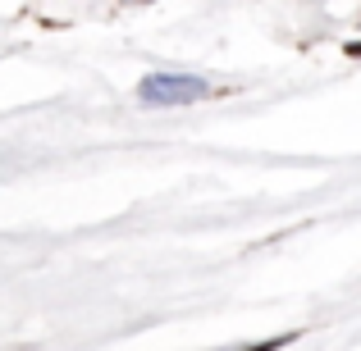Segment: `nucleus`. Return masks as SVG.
I'll return each mask as SVG.
<instances>
[{"mask_svg":"<svg viewBox=\"0 0 361 351\" xmlns=\"http://www.w3.org/2000/svg\"><path fill=\"white\" fill-rule=\"evenodd\" d=\"M348 55H361V42H353V46H348Z\"/></svg>","mask_w":361,"mask_h":351,"instance_id":"obj_3","label":"nucleus"},{"mask_svg":"<svg viewBox=\"0 0 361 351\" xmlns=\"http://www.w3.org/2000/svg\"><path fill=\"white\" fill-rule=\"evenodd\" d=\"M283 343H293V333H283V338H270V343H252V347H238V351H279Z\"/></svg>","mask_w":361,"mask_h":351,"instance_id":"obj_2","label":"nucleus"},{"mask_svg":"<svg viewBox=\"0 0 361 351\" xmlns=\"http://www.w3.org/2000/svg\"><path fill=\"white\" fill-rule=\"evenodd\" d=\"M128 5H151V0H128Z\"/></svg>","mask_w":361,"mask_h":351,"instance_id":"obj_4","label":"nucleus"},{"mask_svg":"<svg viewBox=\"0 0 361 351\" xmlns=\"http://www.w3.org/2000/svg\"><path fill=\"white\" fill-rule=\"evenodd\" d=\"M137 96L147 106H160V110H174V106H197V101L211 96V82L206 78H192V73H147L137 87Z\"/></svg>","mask_w":361,"mask_h":351,"instance_id":"obj_1","label":"nucleus"}]
</instances>
